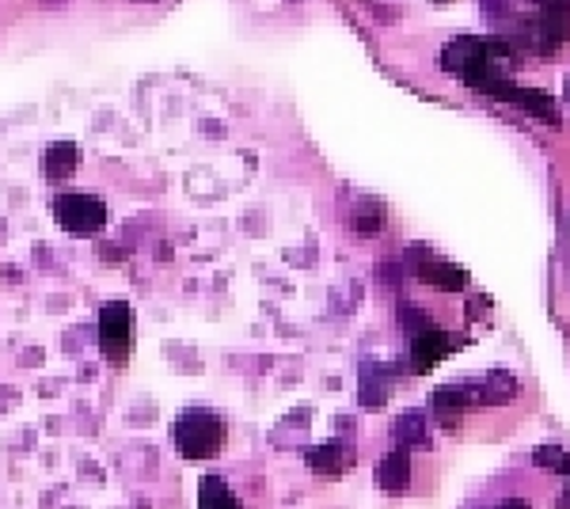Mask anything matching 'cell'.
I'll return each instance as SVG.
<instances>
[{
  "mask_svg": "<svg viewBox=\"0 0 570 509\" xmlns=\"http://www.w3.org/2000/svg\"><path fill=\"white\" fill-rule=\"evenodd\" d=\"M518 58H521V50L510 43V38L460 35L441 50V69L449 76H457L460 84H468V88L490 96L498 84L510 81V69L518 65Z\"/></svg>",
  "mask_w": 570,
  "mask_h": 509,
  "instance_id": "1",
  "label": "cell"
},
{
  "mask_svg": "<svg viewBox=\"0 0 570 509\" xmlns=\"http://www.w3.org/2000/svg\"><path fill=\"white\" fill-rule=\"evenodd\" d=\"M171 437H175V449L186 460H209L225 445V422L209 411H191L171 426Z\"/></svg>",
  "mask_w": 570,
  "mask_h": 509,
  "instance_id": "2",
  "label": "cell"
},
{
  "mask_svg": "<svg viewBox=\"0 0 570 509\" xmlns=\"http://www.w3.org/2000/svg\"><path fill=\"white\" fill-rule=\"evenodd\" d=\"M570 35V12H548V8H541V12L525 15V20L518 23V35L510 38L513 46H518L521 53H556L559 46L567 43Z\"/></svg>",
  "mask_w": 570,
  "mask_h": 509,
  "instance_id": "3",
  "label": "cell"
},
{
  "mask_svg": "<svg viewBox=\"0 0 570 509\" xmlns=\"http://www.w3.org/2000/svg\"><path fill=\"white\" fill-rule=\"evenodd\" d=\"M53 214H58L61 229L69 237H99L107 225V206L96 198V194L84 191H65L53 198Z\"/></svg>",
  "mask_w": 570,
  "mask_h": 509,
  "instance_id": "4",
  "label": "cell"
},
{
  "mask_svg": "<svg viewBox=\"0 0 570 509\" xmlns=\"http://www.w3.org/2000/svg\"><path fill=\"white\" fill-rule=\"evenodd\" d=\"M99 347L111 365H122L134 347V308L126 301H107L99 308Z\"/></svg>",
  "mask_w": 570,
  "mask_h": 509,
  "instance_id": "5",
  "label": "cell"
},
{
  "mask_svg": "<svg viewBox=\"0 0 570 509\" xmlns=\"http://www.w3.org/2000/svg\"><path fill=\"white\" fill-rule=\"evenodd\" d=\"M408 266L426 281V286L441 289V293H460V289L468 286V270H460V266L449 263V258H437L434 252H426V247L411 244L408 247Z\"/></svg>",
  "mask_w": 570,
  "mask_h": 509,
  "instance_id": "6",
  "label": "cell"
},
{
  "mask_svg": "<svg viewBox=\"0 0 570 509\" xmlns=\"http://www.w3.org/2000/svg\"><path fill=\"white\" fill-rule=\"evenodd\" d=\"M490 96L502 99V104H510V107H521L525 114H533V119L548 122V126H559V107H556V99H551L548 92H541V88H521V84L506 81V84H498V88L490 92Z\"/></svg>",
  "mask_w": 570,
  "mask_h": 509,
  "instance_id": "7",
  "label": "cell"
},
{
  "mask_svg": "<svg viewBox=\"0 0 570 509\" xmlns=\"http://www.w3.org/2000/svg\"><path fill=\"white\" fill-rule=\"evenodd\" d=\"M464 347L460 335H449V331H426L419 339H411V369L415 373H429L437 362H445L449 354Z\"/></svg>",
  "mask_w": 570,
  "mask_h": 509,
  "instance_id": "8",
  "label": "cell"
},
{
  "mask_svg": "<svg viewBox=\"0 0 570 509\" xmlns=\"http://www.w3.org/2000/svg\"><path fill=\"white\" fill-rule=\"evenodd\" d=\"M373 480H377V487L388 490V495H400V490H408L411 487V457H408V449L385 452V457L377 460V472H373Z\"/></svg>",
  "mask_w": 570,
  "mask_h": 509,
  "instance_id": "9",
  "label": "cell"
},
{
  "mask_svg": "<svg viewBox=\"0 0 570 509\" xmlns=\"http://www.w3.org/2000/svg\"><path fill=\"white\" fill-rule=\"evenodd\" d=\"M429 407H434V414H437V422H441V426H452L460 414L472 411L475 396H472V388H460V384H445V388H437L434 396H429Z\"/></svg>",
  "mask_w": 570,
  "mask_h": 509,
  "instance_id": "10",
  "label": "cell"
},
{
  "mask_svg": "<svg viewBox=\"0 0 570 509\" xmlns=\"http://www.w3.org/2000/svg\"><path fill=\"white\" fill-rule=\"evenodd\" d=\"M388 396H392V369L365 362L362 365V384H357V399H362V407L365 411H380Z\"/></svg>",
  "mask_w": 570,
  "mask_h": 509,
  "instance_id": "11",
  "label": "cell"
},
{
  "mask_svg": "<svg viewBox=\"0 0 570 509\" xmlns=\"http://www.w3.org/2000/svg\"><path fill=\"white\" fill-rule=\"evenodd\" d=\"M43 171H46V179H69L76 171V145L73 141H53L50 148L43 153Z\"/></svg>",
  "mask_w": 570,
  "mask_h": 509,
  "instance_id": "12",
  "label": "cell"
},
{
  "mask_svg": "<svg viewBox=\"0 0 570 509\" xmlns=\"http://www.w3.org/2000/svg\"><path fill=\"white\" fill-rule=\"evenodd\" d=\"M198 509H240V502H237V495H232L225 480H217V475H202Z\"/></svg>",
  "mask_w": 570,
  "mask_h": 509,
  "instance_id": "13",
  "label": "cell"
},
{
  "mask_svg": "<svg viewBox=\"0 0 570 509\" xmlns=\"http://www.w3.org/2000/svg\"><path fill=\"white\" fill-rule=\"evenodd\" d=\"M396 441L400 449H426L429 437H426V419L419 411H408L396 419Z\"/></svg>",
  "mask_w": 570,
  "mask_h": 509,
  "instance_id": "14",
  "label": "cell"
},
{
  "mask_svg": "<svg viewBox=\"0 0 570 509\" xmlns=\"http://www.w3.org/2000/svg\"><path fill=\"white\" fill-rule=\"evenodd\" d=\"M513 391H518L513 373H487V377H483V388H472V396H475V407H480V403H502V399H510Z\"/></svg>",
  "mask_w": 570,
  "mask_h": 509,
  "instance_id": "15",
  "label": "cell"
},
{
  "mask_svg": "<svg viewBox=\"0 0 570 509\" xmlns=\"http://www.w3.org/2000/svg\"><path fill=\"white\" fill-rule=\"evenodd\" d=\"M350 464V457L339 449V445H319V449H308V468L316 475H342Z\"/></svg>",
  "mask_w": 570,
  "mask_h": 509,
  "instance_id": "16",
  "label": "cell"
},
{
  "mask_svg": "<svg viewBox=\"0 0 570 509\" xmlns=\"http://www.w3.org/2000/svg\"><path fill=\"white\" fill-rule=\"evenodd\" d=\"M533 464L544 468V472H551V475H570V452H563L559 445H536Z\"/></svg>",
  "mask_w": 570,
  "mask_h": 509,
  "instance_id": "17",
  "label": "cell"
},
{
  "mask_svg": "<svg viewBox=\"0 0 570 509\" xmlns=\"http://www.w3.org/2000/svg\"><path fill=\"white\" fill-rule=\"evenodd\" d=\"M400 327H403V331L411 335V339H419V335L434 331V327H429V316H426V308H419V304H408V301L400 304Z\"/></svg>",
  "mask_w": 570,
  "mask_h": 509,
  "instance_id": "18",
  "label": "cell"
},
{
  "mask_svg": "<svg viewBox=\"0 0 570 509\" xmlns=\"http://www.w3.org/2000/svg\"><path fill=\"white\" fill-rule=\"evenodd\" d=\"M350 229L362 232V237H373V232L380 229V206H377V202H357L354 225H350Z\"/></svg>",
  "mask_w": 570,
  "mask_h": 509,
  "instance_id": "19",
  "label": "cell"
},
{
  "mask_svg": "<svg viewBox=\"0 0 570 509\" xmlns=\"http://www.w3.org/2000/svg\"><path fill=\"white\" fill-rule=\"evenodd\" d=\"M480 4H483V12H487L490 20H502V15L513 12V0H480Z\"/></svg>",
  "mask_w": 570,
  "mask_h": 509,
  "instance_id": "20",
  "label": "cell"
},
{
  "mask_svg": "<svg viewBox=\"0 0 570 509\" xmlns=\"http://www.w3.org/2000/svg\"><path fill=\"white\" fill-rule=\"evenodd\" d=\"M536 8H548V12H570V0H536Z\"/></svg>",
  "mask_w": 570,
  "mask_h": 509,
  "instance_id": "21",
  "label": "cell"
},
{
  "mask_svg": "<svg viewBox=\"0 0 570 509\" xmlns=\"http://www.w3.org/2000/svg\"><path fill=\"white\" fill-rule=\"evenodd\" d=\"M498 509H529V506L521 502V498H510V502H502V506H498Z\"/></svg>",
  "mask_w": 570,
  "mask_h": 509,
  "instance_id": "22",
  "label": "cell"
},
{
  "mask_svg": "<svg viewBox=\"0 0 570 509\" xmlns=\"http://www.w3.org/2000/svg\"><path fill=\"white\" fill-rule=\"evenodd\" d=\"M556 509H570V487L563 490V495H559V502H556Z\"/></svg>",
  "mask_w": 570,
  "mask_h": 509,
  "instance_id": "23",
  "label": "cell"
},
{
  "mask_svg": "<svg viewBox=\"0 0 570 509\" xmlns=\"http://www.w3.org/2000/svg\"><path fill=\"white\" fill-rule=\"evenodd\" d=\"M563 92H567V104H570V76H567V88Z\"/></svg>",
  "mask_w": 570,
  "mask_h": 509,
  "instance_id": "24",
  "label": "cell"
}]
</instances>
